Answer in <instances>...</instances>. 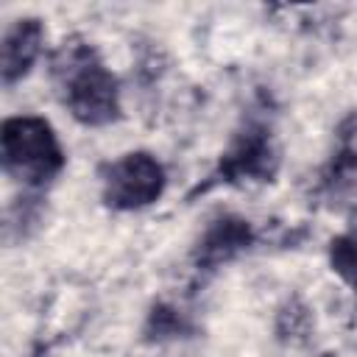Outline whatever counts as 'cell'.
<instances>
[{
    "label": "cell",
    "mask_w": 357,
    "mask_h": 357,
    "mask_svg": "<svg viewBox=\"0 0 357 357\" xmlns=\"http://www.w3.org/2000/svg\"><path fill=\"white\" fill-rule=\"evenodd\" d=\"M329 262H332V271L349 287L357 290V229L349 231V234H340L337 240H332Z\"/></svg>",
    "instance_id": "obj_8"
},
{
    "label": "cell",
    "mask_w": 357,
    "mask_h": 357,
    "mask_svg": "<svg viewBox=\"0 0 357 357\" xmlns=\"http://www.w3.org/2000/svg\"><path fill=\"white\" fill-rule=\"evenodd\" d=\"M304 329H307V310H304V307H296V304L284 307V310H282L279 332H282L284 337H296V335H301Z\"/></svg>",
    "instance_id": "obj_9"
},
{
    "label": "cell",
    "mask_w": 357,
    "mask_h": 357,
    "mask_svg": "<svg viewBox=\"0 0 357 357\" xmlns=\"http://www.w3.org/2000/svg\"><path fill=\"white\" fill-rule=\"evenodd\" d=\"M0 156L6 173L28 187H42L53 181L64 167V151L50 123L31 114L8 117L3 123Z\"/></svg>",
    "instance_id": "obj_2"
},
{
    "label": "cell",
    "mask_w": 357,
    "mask_h": 357,
    "mask_svg": "<svg viewBox=\"0 0 357 357\" xmlns=\"http://www.w3.org/2000/svg\"><path fill=\"white\" fill-rule=\"evenodd\" d=\"M53 78L64 106L78 123L106 126L120 117L117 81L86 39L70 36L59 45L53 56Z\"/></svg>",
    "instance_id": "obj_1"
},
{
    "label": "cell",
    "mask_w": 357,
    "mask_h": 357,
    "mask_svg": "<svg viewBox=\"0 0 357 357\" xmlns=\"http://www.w3.org/2000/svg\"><path fill=\"white\" fill-rule=\"evenodd\" d=\"M42 22L28 17V20H17L6 28L3 42H0V75L3 84H17L22 75H28L31 64L36 61L39 50H42Z\"/></svg>",
    "instance_id": "obj_6"
},
{
    "label": "cell",
    "mask_w": 357,
    "mask_h": 357,
    "mask_svg": "<svg viewBox=\"0 0 357 357\" xmlns=\"http://www.w3.org/2000/svg\"><path fill=\"white\" fill-rule=\"evenodd\" d=\"M254 240V231L248 226V220L243 218H218L201 237L198 243V265L204 268H218L220 262H229L231 257H237L240 251H245Z\"/></svg>",
    "instance_id": "obj_7"
},
{
    "label": "cell",
    "mask_w": 357,
    "mask_h": 357,
    "mask_svg": "<svg viewBox=\"0 0 357 357\" xmlns=\"http://www.w3.org/2000/svg\"><path fill=\"white\" fill-rule=\"evenodd\" d=\"M340 151L324 173V195L337 209H357V114L340 126Z\"/></svg>",
    "instance_id": "obj_5"
},
{
    "label": "cell",
    "mask_w": 357,
    "mask_h": 357,
    "mask_svg": "<svg viewBox=\"0 0 357 357\" xmlns=\"http://www.w3.org/2000/svg\"><path fill=\"white\" fill-rule=\"evenodd\" d=\"M165 190V170L162 165L145 153L134 151L114 159L103 173V201L112 209H142L153 204Z\"/></svg>",
    "instance_id": "obj_3"
},
{
    "label": "cell",
    "mask_w": 357,
    "mask_h": 357,
    "mask_svg": "<svg viewBox=\"0 0 357 357\" xmlns=\"http://www.w3.org/2000/svg\"><path fill=\"white\" fill-rule=\"evenodd\" d=\"M279 156L265 126H245L229 153L220 159L223 181H271Z\"/></svg>",
    "instance_id": "obj_4"
}]
</instances>
